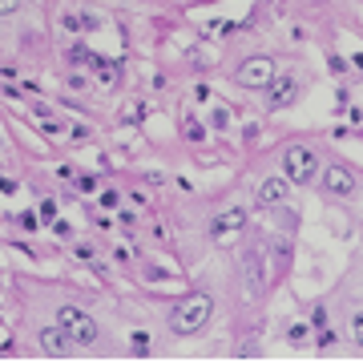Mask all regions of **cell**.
Returning a JSON list of instances; mask_svg holds the SVG:
<instances>
[{
	"label": "cell",
	"mask_w": 363,
	"mask_h": 363,
	"mask_svg": "<svg viewBox=\"0 0 363 363\" xmlns=\"http://www.w3.org/2000/svg\"><path fill=\"white\" fill-rule=\"evenodd\" d=\"M69 343H73V339H69L61 327H45V331H40V347H45V355H65Z\"/></svg>",
	"instance_id": "obj_7"
},
{
	"label": "cell",
	"mask_w": 363,
	"mask_h": 363,
	"mask_svg": "<svg viewBox=\"0 0 363 363\" xmlns=\"http://www.w3.org/2000/svg\"><path fill=\"white\" fill-rule=\"evenodd\" d=\"M286 194H291V178H267L259 186V206H279V202H286Z\"/></svg>",
	"instance_id": "obj_6"
},
{
	"label": "cell",
	"mask_w": 363,
	"mask_h": 363,
	"mask_svg": "<svg viewBox=\"0 0 363 363\" xmlns=\"http://www.w3.org/2000/svg\"><path fill=\"white\" fill-rule=\"evenodd\" d=\"M274 81V61L271 57H250L238 65V85H247V89H267Z\"/></svg>",
	"instance_id": "obj_4"
},
{
	"label": "cell",
	"mask_w": 363,
	"mask_h": 363,
	"mask_svg": "<svg viewBox=\"0 0 363 363\" xmlns=\"http://www.w3.org/2000/svg\"><path fill=\"white\" fill-rule=\"evenodd\" d=\"M214 125H218V130H226V125H230V109H226V105H218V109H214Z\"/></svg>",
	"instance_id": "obj_10"
},
{
	"label": "cell",
	"mask_w": 363,
	"mask_h": 363,
	"mask_svg": "<svg viewBox=\"0 0 363 363\" xmlns=\"http://www.w3.org/2000/svg\"><path fill=\"white\" fill-rule=\"evenodd\" d=\"M323 190L331 198H351V194H355V174H351V169H343V166H331L323 174Z\"/></svg>",
	"instance_id": "obj_5"
},
{
	"label": "cell",
	"mask_w": 363,
	"mask_h": 363,
	"mask_svg": "<svg viewBox=\"0 0 363 363\" xmlns=\"http://www.w3.org/2000/svg\"><path fill=\"white\" fill-rule=\"evenodd\" d=\"M57 327H61L73 343H81V347H89L93 339H97V323H93V315H85L81 307H61V311H57Z\"/></svg>",
	"instance_id": "obj_2"
},
{
	"label": "cell",
	"mask_w": 363,
	"mask_h": 363,
	"mask_svg": "<svg viewBox=\"0 0 363 363\" xmlns=\"http://www.w3.org/2000/svg\"><path fill=\"white\" fill-rule=\"evenodd\" d=\"M210 315H214V303H210V295H190V298H182L178 307H174V315H169V327H174L178 335H194L198 327L210 323Z\"/></svg>",
	"instance_id": "obj_1"
},
{
	"label": "cell",
	"mask_w": 363,
	"mask_h": 363,
	"mask_svg": "<svg viewBox=\"0 0 363 363\" xmlns=\"http://www.w3.org/2000/svg\"><path fill=\"white\" fill-rule=\"evenodd\" d=\"M65 28H69V33H81V28H85V21H81V16H73V13H69V16H65Z\"/></svg>",
	"instance_id": "obj_11"
},
{
	"label": "cell",
	"mask_w": 363,
	"mask_h": 363,
	"mask_svg": "<svg viewBox=\"0 0 363 363\" xmlns=\"http://www.w3.org/2000/svg\"><path fill=\"white\" fill-rule=\"evenodd\" d=\"M351 331H355V339H359V347H363V315H355V323H351Z\"/></svg>",
	"instance_id": "obj_13"
},
{
	"label": "cell",
	"mask_w": 363,
	"mask_h": 363,
	"mask_svg": "<svg viewBox=\"0 0 363 363\" xmlns=\"http://www.w3.org/2000/svg\"><path fill=\"white\" fill-rule=\"evenodd\" d=\"M21 9V0H0V16H9V13H16Z\"/></svg>",
	"instance_id": "obj_12"
},
{
	"label": "cell",
	"mask_w": 363,
	"mask_h": 363,
	"mask_svg": "<svg viewBox=\"0 0 363 363\" xmlns=\"http://www.w3.org/2000/svg\"><path fill=\"white\" fill-rule=\"evenodd\" d=\"M283 169L291 182H311L315 169H319V157L307 145H291V150H283Z\"/></svg>",
	"instance_id": "obj_3"
},
{
	"label": "cell",
	"mask_w": 363,
	"mask_h": 363,
	"mask_svg": "<svg viewBox=\"0 0 363 363\" xmlns=\"http://www.w3.org/2000/svg\"><path fill=\"white\" fill-rule=\"evenodd\" d=\"M271 105H291L295 101V77H274L271 81Z\"/></svg>",
	"instance_id": "obj_9"
},
{
	"label": "cell",
	"mask_w": 363,
	"mask_h": 363,
	"mask_svg": "<svg viewBox=\"0 0 363 363\" xmlns=\"http://www.w3.org/2000/svg\"><path fill=\"white\" fill-rule=\"evenodd\" d=\"M242 226H247V210L234 206V210H226V214L214 222V234H218V238H226V234H238Z\"/></svg>",
	"instance_id": "obj_8"
}]
</instances>
